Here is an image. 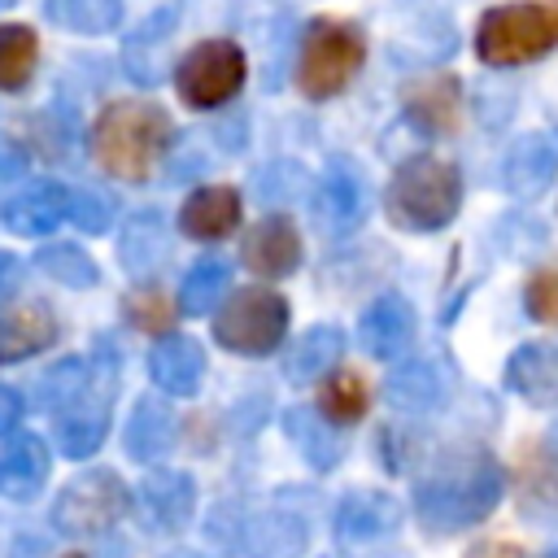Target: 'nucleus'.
Masks as SVG:
<instances>
[{"label":"nucleus","mask_w":558,"mask_h":558,"mask_svg":"<svg viewBox=\"0 0 558 558\" xmlns=\"http://www.w3.org/2000/svg\"><path fill=\"white\" fill-rule=\"evenodd\" d=\"M523 301H527V314H532L536 323H558V270L532 275Z\"/></svg>","instance_id":"obj_37"},{"label":"nucleus","mask_w":558,"mask_h":558,"mask_svg":"<svg viewBox=\"0 0 558 558\" xmlns=\"http://www.w3.org/2000/svg\"><path fill=\"white\" fill-rule=\"evenodd\" d=\"M48 480V445L35 432L9 436L0 449V493L13 501H31Z\"/></svg>","instance_id":"obj_21"},{"label":"nucleus","mask_w":558,"mask_h":558,"mask_svg":"<svg viewBox=\"0 0 558 558\" xmlns=\"http://www.w3.org/2000/svg\"><path fill=\"white\" fill-rule=\"evenodd\" d=\"M170 118L161 105L148 100H113L100 109L96 126H92V153L100 161V170H109L113 179L126 183H144L161 153L170 148Z\"/></svg>","instance_id":"obj_2"},{"label":"nucleus","mask_w":558,"mask_h":558,"mask_svg":"<svg viewBox=\"0 0 558 558\" xmlns=\"http://www.w3.org/2000/svg\"><path fill=\"white\" fill-rule=\"evenodd\" d=\"M70 558H78V554H70Z\"/></svg>","instance_id":"obj_45"},{"label":"nucleus","mask_w":558,"mask_h":558,"mask_svg":"<svg viewBox=\"0 0 558 558\" xmlns=\"http://www.w3.org/2000/svg\"><path fill=\"white\" fill-rule=\"evenodd\" d=\"M170 257V235H166V222L161 214L144 209L135 214L126 227H122V244H118V262L126 266V275L135 279H153Z\"/></svg>","instance_id":"obj_23"},{"label":"nucleus","mask_w":558,"mask_h":558,"mask_svg":"<svg viewBox=\"0 0 558 558\" xmlns=\"http://www.w3.org/2000/svg\"><path fill=\"white\" fill-rule=\"evenodd\" d=\"M506 388L527 405H558V349L527 340L506 362Z\"/></svg>","instance_id":"obj_18"},{"label":"nucleus","mask_w":558,"mask_h":558,"mask_svg":"<svg viewBox=\"0 0 558 558\" xmlns=\"http://www.w3.org/2000/svg\"><path fill=\"white\" fill-rule=\"evenodd\" d=\"M140 506L144 514L161 527V532H179L187 527L192 510H196V484L187 471H170V466H153L140 480Z\"/></svg>","instance_id":"obj_17"},{"label":"nucleus","mask_w":558,"mask_h":558,"mask_svg":"<svg viewBox=\"0 0 558 558\" xmlns=\"http://www.w3.org/2000/svg\"><path fill=\"white\" fill-rule=\"evenodd\" d=\"M501 466L484 449H449L414 480V514L432 532H458L488 519L501 501Z\"/></svg>","instance_id":"obj_1"},{"label":"nucleus","mask_w":558,"mask_h":558,"mask_svg":"<svg viewBox=\"0 0 558 558\" xmlns=\"http://www.w3.org/2000/svg\"><path fill=\"white\" fill-rule=\"evenodd\" d=\"M227 283H231V266H227L222 257H201V262L183 275V283H179V310L192 314V318L209 314V310L222 301Z\"/></svg>","instance_id":"obj_30"},{"label":"nucleus","mask_w":558,"mask_h":558,"mask_svg":"<svg viewBox=\"0 0 558 558\" xmlns=\"http://www.w3.org/2000/svg\"><path fill=\"white\" fill-rule=\"evenodd\" d=\"M174 87L192 109H218L244 87V52L231 39H201L174 70Z\"/></svg>","instance_id":"obj_8"},{"label":"nucleus","mask_w":558,"mask_h":558,"mask_svg":"<svg viewBox=\"0 0 558 558\" xmlns=\"http://www.w3.org/2000/svg\"><path fill=\"white\" fill-rule=\"evenodd\" d=\"M52 26L74 35H109L122 22V0H44Z\"/></svg>","instance_id":"obj_29"},{"label":"nucleus","mask_w":558,"mask_h":558,"mask_svg":"<svg viewBox=\"0 0 558 558\" xmlns=\"http://www.w3.org/2000/svg\"><path fill=\"white\" fill-rule=\"evenodd\" d=\"M4 4H13V0H0V9H4Z\"/></svg>","instance_id":"obj_44"},{"label":"nucleus","mask_w":558,"mask_h":558,"mask_svg":"<svg viewBox=\"0 0 558 558\" xmlns=\"http://www.w3.org/2000/svg\"><path fill=\"white\" fill-rule=\"evenodd\" d=\"M558 174V135L554 131H532L523 135L506 161H501V187L514 201H536Z\"/></svg>","instance_id":"obj_15"},{"label":"nucleus","mask_w":558,"mask_h":558,"mask_svg":"<svg viewBox=\"0 0 558 558\" xmlns=\"http://www.w3.org/2000/svg\"><path fill=\"white\" fill-rule=\"evenodd\" d=\"M109 405H113V371L92 366L87 388L65 410H57V445L65 458H92L105 445Z\"/></svg>","instance_id":"obj_9"},{"label":"nucleus","mask_w":558,"mask_h":558,"mask_svg":"<svg viewBox=\"0 0 558 558\" xmlns=\"http://www.w3.org/2000/svg\"><path fill=\"white\" fill-rule=\"evenodd\" d=\"M126 506H131V493L113 471H105V466L100 471H83L57 493L52 527L61 536H100L126 514Z\"/></svg>","instance_id":"obj_7"},{"label":"nucleus","mask_w":558,"mask_h":558,"mask_svg":"<svg viewBox=\"0 0 558 558\" xmlns=\"http://www.w3.org/2000/svg\"><path fill=\"white\" fill-rule=\"evenodd\" d=\"M170 558H201V554H187V549H179V554H170Z\"/></svg>","instance_id":"obj_43"},{"label":"nucleus","mask_w":558,"mask_h":558,"mask_svg":"<svg viewBox=\"0 0 558 558\" xmlns=\"http://www.w3.org/2000/svg\"><path fill=\"white\" fill-rule=\"evenodd\" d=\"M462 558H527L519 545H510V541H475Z\"/></svg>","instance_id":"obj_39"},{"label":"nucleus","mask_w":558,"mask_h":558,"mask_svg":"<svg viewBox=\"0 0 558 558\" xmlns=\"http://www.w3.org/2000/svg\"><path fill=\"white\" fill-rule=\"evenodd\" d=\"M126 314H131L135 327H148V331H157V327L170 323V305H166L157 292H135V296L126 301Z\"/></svg>","instance_id":"obj_38"},{"label":"nucleus","mask_w":558,"mask_h":558,"mask_svg":"<svg viewBox=\"0 0 558 558\" xmlns=\"http://www.w3.org/2000/svg\"><path fill=\"white\" fill-rule=\"evenodd\" d=\"M310 201H314V218H318L331 235H344V231H353V227L366 218V187H362V174H357L344 157L327 161V170L318 174Z\"/></svg>","instance_id":"obj_11"},{"label":"nucleus","mask_w":558,"mask_h":558,"mask_svg":"<svg viewBox=\"0 0 558 558\" xmlns=\"http://www.w3.org/2000/svg\"><path fill=\"white\" fill-rule=\"evenodd\" d=\"M174 26H179V4H166L157 13H148L122 44V65L135 83L153 87L166 78L170 70V44H174Z\"/></svg>","instance_id":"obj_13"},{"label":"nucleus","mask_w":558,"mask_h":558,"mask_svg":"<svg viewBox=\"0 0 558 558\" xmlns=\"http://www.w3.org/2000/svg\"><path fill=\"white\" fill-rule=\"evenodd\" d=\"M418 100H423V105H410V109H414V118H423L432 131H445V126L453 122V87H449L445 78L418 87Z\"/></svg>","instance_id":"obj_36"},{"label":"nucleus","mask_w":558,"mask_h":558,"mask_svg":"<svg viewBox=\"0 0 558 558\" xmlns=\"http://www.w3.org/2000/svg\"><path fill=\"white\" fill-rule=\"evenodd\" d=\"M22 170H26L22 148H17V144H9V140H0V179H17Z\"/></svg>","instance_id":"obj_41"},{"label":"nucleus","mask_w":558,"mask_h":558,"mask_svg":"<svg viewBox=\"0 0 558 558\" xmlns=\"http://www.w3.org/2000/svg\"><path fill=\"white\" fill-rule=\"evenodd\" d=\"M288 336V301L270 288H244L214 314V340L240 357H270Z\"/></svg>","instance_id":"obj_5"},{"label":"nucleus","mask_w":558,"mask_h":558,"mask_svg":"<svg viewBox=\"0 0 558 558\" xmlns=\"http://www.w3.org/2000/svg\"><path fill=\"white\" fill-rule=\"evenodd\" d=\"M401 527V506L384 493H371V488H357V493H344V501L336 506V545L344 554H366L375 545H384L392 532Z\"/></svg>","instance_id":"obj_10"},{"label":"nucleus","mask_w":558,"mask_h":558,"mask_svg":"<svg viewBox=\"0 0 558 558\" xmlns=\"http://www.w3.org/2000/svg\"><path fill=\"white\" fill-rule=\"evenodd\" d=\"M248 558H301L305 554V523L288 510H262L244 523Z\"/></svg>","instance_id":"obj_25"},{"label":"nucleus","mask_w":558,"mask_h":558,"mask_svg":"<svg viewBox=\"0 0 558 558\" xmlns=\"http://www.w3.org/2000/svg\"><path fill=\"white\" fill-rule=\"evenodd\" d=\"M305 187H310V174H305L296 161H270V166L257 170V196H262V205H270V209L292 205L296 196H305Z\"/></svg>","instance_id":"obj_34"},{"label":"nucleus","mask_w":558,"mask_h":558,"mask_svg":"<svg viewBox=\"0 0 558 558\" xmlns=\"http://www.w3.org/2000/svg\"><path fill=\"white\" fill-rule=\"evenodd\" d=\"M122 445H126V453L135 462H157L174 445V410L166 401H157V397H140L131 418H126Z\"/></svg>","instance_id":"obj_24"},{"label":"nucleus","mask_w":558,"mask_h":558,"mask_svg":"<svg viewBox=\"0 0 558 558\" xmlns=\"http://www.w3.org/2000/svg\"><path fill=\"white\" fill-rule=\"evenodd\" d=\"M558 39V22L541 4H501L480 17L475 52L488 65H519L532 57H545Z\"/></svg>","instance_id":"obj_6"},{"label":"nucleus","mask_w":558,"mask_h":558,"mask_svg":"<svg viewBox=\"0 0 558 558\" xmlns=\"http://www.w3.org/2000/svg\"><path fill=\"white\" fill-rule=\"evenodd\" d=\"M65 218H70V187H61L52 179L22 187L4 205V227L17 235H52Z\"/></svg>","instance_id":"obj_19"},{"label":"nucleus","mask_w":558,"mask_h":558,"mask_svg":"<svg viewBox=\"0 0 558 558\" xmlns=\"http://www.w3.org/2000/svg\"><path fill=\"white\" fill-rule=\"evenodd\" d=\"M384 397H388V405H397L405 414H427L440 405L445 379L432 362H405L384 379Z\"/></svg>","instance_id":"obj_28"},{"label":"nucleus","mask_w":558,"mask_h":558,"mask_svg":"<svg viewBox=\"0 0 558 558\" xmlns=\"http://www.w3.org/2000/svg\"><path fill=\"white\" fill-rule=\"evenodd\" d=\"M57 340V318L44 301H0V362L35 357Z\"/></svg>","instance_id":"obj_16"},{"label":"nucleus","mask_w":558,"mask_h":558,"mask_svg":"<svg viewBox=\"0 0 558 558\" xmlns=\"http://www.w3.org/2000/svg\"><path fill=\"white\" fill-rule=\"evenodd\" d=\"M240 257L253 275L262 279H283L301 266V235L292 227L288 214H266L262 222L248 227L244 244H240Z\"/></svg>","instance_id":"obj_14"},{"label":"nucleus","mask_w":558,"mask_h":558,"mask_svg":"<svg viewBox=\"0 0 558 558\" xmlns=\"http://www.w3.org/2000/svg\"><path fill=\"white\" fill-rule=\"evenodd\" d=\"M283 432L292 436V445L301 449V458H305L314 471H331V466L344 458V440L336 436V427H331L323 414L305 410V405L283 410Z\"/></svg>","instance_id":"obj_27"},{"label":"nucleus","mask_w":558,"mask_h":558,"mask_svg":"<svg viewBox=\"0 0 558 558\" xmlns=\"http://www.w3.org/2000/svg\"><path fill=\"white\" fill-rule=\"evenodd\" d=\"M414 331H418L414 305H410L401 292L375 296V301L366 305V314L357 318V340H362V349H366L371 357H379V362H397V357L414 344Z\"/></svg>","instance_id":"obj_12"},{"label":"nucleus","mask_w":558,"mask_h":558,"mask_svg":"<svg viewBox=\"0 0 558 558\" xmlns=\"http://www.w3.org/2000/svg\"><path fill=\"white\" fill-rule=\"evenodd\" d=\"M70 222L87 235H100L109 222H113V201L96 187H74L70 192Z\"/></svg>","instance_id":"obj_35"},{"label":"nucleus","mask_w":558,"mask_h":558,"mask_svg":"<svg viewBox=\"0 0 558 558\" xmlns=\"http://www.w3.org/2000/svg\"><path fill=\"white\" fill-rule=\"evenodd\" d=\"M462 205V179L440 157H410L384 192V209L401 231H440Z\"/></svg>","instance_id":"obj_3"},{"label":"nucleus","mask_w":558,"mask_h":558,"mask_svg":"<svg viewBox=\"0 0 558 558\" xmlns=\"http://www.w3.org/2000/svg\"><path fill=\"white\" fill-rule=\"evenodd\" d=\"M318 414L327 423H357L366 414V384L362 375L353 371H340L323 384V397H318Z\"/></svg>","instance_id":"obj_33"},{"label":"nucleus","mask_w":558,"mask_h":558,"mask_svg":"<svg viewBox=\"0 0 558 558\" xmlns=\"http://www.w3.org/2000/svg\"><path fill=\"white\" fill-rule=\"evenodd\" d=\"M17 418H22V397L0 384V436H9L17 427Z\"/></svg>","instance_id":"obj_40"},{"label":"nucleus","mask_w":558,"mask_h":558,"mask_svg":"<svg viewBox=\"0 0 558 558\" xmlns=\"http://www.w3.org/2000/svg\"><path fill=\"white\" fill-rule=\"evenodd\" d=\"M39 61V39L31 26H0V92H17L31 83Z\"/></svg>","instance_id":"obj_31"},{"label":"nucleus","mask_w":558,"mask_h":558,"mask_svg":"<svg viewBox=\"0 0 558 558\" xmlns=\"http://www.w3.org/2000/svg\"><path fill=\"white\" fill-rule=\"evenodd\" d=\"M340 353H344V331H340V327H331V323L310 327V331L283 353V375H288L292 384H314V379H323V375L340 362Z\"/></svg>","instance_id":"obj_26"},{"label":"nucleus","mask_w":558,"mask_h":558,"mask_svg":"<svg viewBox=\"0 0 558 558\" xmlns=\"http://www.w3.org/2000/svg\"><path fill=\"white\" fill-rule=\"evenodd\" d=\"M362 57H366V44H362L357 26L336 22V17H314L305 26L301 57H296L301 92L310 100H327V96L344 92L349 78L357 74V65H362Z\"/></svg>","instance_id":"obj_4"},{"label":"nucleus","mask_w":558,"mask_h":558,"mask_svg":"<svg viewBox=\"0 0 558 558\" xmlns=\"http://www.w3.org/2000/svg\"><path fill=\"white\" fill-rule=\"evenodd\" d=\"M35 266H39L48 279L65 283V288H92V283L100 279L96 262H92L78 244H44V248L35 253Z\"/></svg>","instance_id":"obj_32"},{"label":"nucleus","mask_w":558,"mask_h":558,"mask_svg":"<svg viewBox=\"0 0 558 558\" xmlns=\"http://www.w3.org/2000/svg\"><path fill=\"white\" fill-rule=\"evenodd\" d=\"M148 375L170 397H192L205 379V349L192 336H161L148 349Z\"/></svg>","instance_id":"obj_20"},{"label":"nucleus","mask_w":558,"mask_h":558,"mask_svg":"<svg viewBox=\"0 0 558 558\" xmlns=\"http://www.w3.org/2000/svg\"><path fill=\"white\" fill-rule=\"evenodd\" d=\"M235 222H240V196L235 187L222 183L196 187L179 209V231L192 240H222L227 231H235Z\"/></svg>","instance_id":"obj_22"},{"label":"nucleus","mask_w":558,"mask_h":558,"mask_svg":"<svg viewBox=\"0 0 558 558\" xmlns=\"http://www.w3.org/2000/svg\"><path fill=\"white\" fill-rule=\"evenodd\" d=\"M17 279H22V262L13 253H0V301L17 288Z\"/></svg>","instance_id":"obj_42"}]
</instances>
